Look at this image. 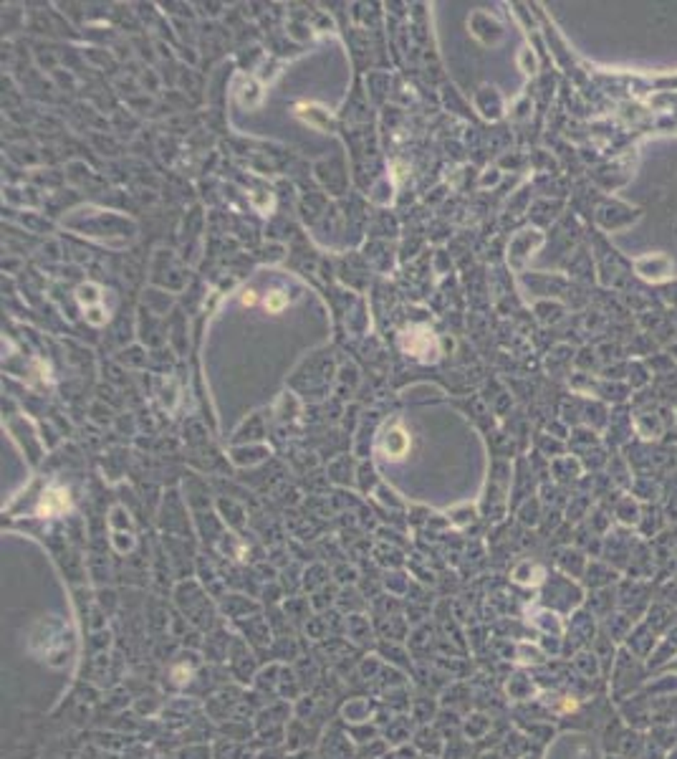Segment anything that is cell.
Returning <instances> with one entry per match:
<instances>
[{
    "label": "cell",
    "mask_w": 677,
    "mask_h": 759,
    "mask_svg": "<svg viewBox=\"0 0 677 759\" xmlns=\"http://www.w3.org/2000/svg\"><path fill=\"white\" fill-rule=\"evenodd\" d=\"M283 304H286V299L280 297V294H271V297L265 299V306H268L271 312H278V309H280V306H283Z\"/></svg>",
    "instance_id": "obj_1"
}]
</instances>
